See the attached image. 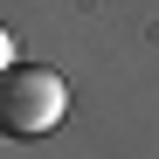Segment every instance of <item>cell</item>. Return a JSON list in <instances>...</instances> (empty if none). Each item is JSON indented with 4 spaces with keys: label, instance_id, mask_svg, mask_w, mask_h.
I'll return each instance as SVG.
<instances>
[{
    "label": "cell",
    "instance_id": "7a4b0ae2",
    "mask_svg": "<svg viewBox=\"0 0 159 159\" xmlns=\"http://www.w3.org/2000/svg\"><path fill=\"white\" fill-rule=\"evenodd\" d=\"M14 69V35H7V21H0V76Z\"/></svg>",
    "mask_w": 159,
    "mask_h": 159
},
{
    "label": "cell",
    "instance_id": "6da1fadb",
    "mask_svg": "<svg viewBox=\"0 0 159 159\" xmlns=\"http://www.w3.org/2000/svg\"><path fill=\"white\" fill-rule=\"evenodd\" d=\"M69 111V83L56 69L42 62H14L0 76V131L7 139H42V131H56Z\"/></svg>",
    "mask_w": 159,
    "mask_h": 159
}]
</instances>
